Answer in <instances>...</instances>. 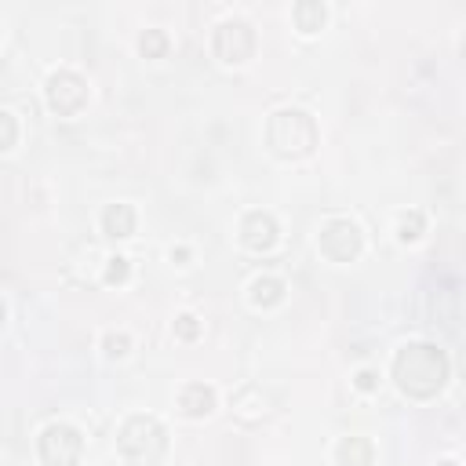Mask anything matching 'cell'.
I'll return each mask as SVG.
<instances>
[{"instance_id":"4fadbf2b","label":"cell","mask_w":466,"mask_h":466,"mask_svg":"<svg viewBox=\"0 0 466 466\" xmlns=\"http://www.w3.org/2000/svg\"><path fill=\"white\" fill-rule=\"evenodd\" d=\"M292 19H296V30L310 37V33H317V30L324 26L328 12H324L321 0H299V5L292 8Z\"/></svg>"},{"instance_id":"ba28073f","label":"cell","mask_w":466,"mask_h":466,"mask_svg":"<svg viewBox=\"0 0 466 466\" xmlns=\"http://www.w3.org/2000/svg\"><path fill=\"white\" fill-rule=\"evenodd\" d=\"M241 241L251 251H270L277 244V219L270 212H248L241 223Z\"/></svg>"},{"instance_id":"7c38bea8","label":"cell","mask_w":466,"mask_h":466,"mask_svg":"<svg viewBox=\"0 0 466 466\" xmlns=\"http://www.w3.org/2000/svg\"><path fill=\"white\" fill-rule=\"evenodd\" d=\"M251 303L259 310H270V306H281L285 303V281L281 277H255L251 281Z\"/></svg>"},{"instance_id":"ffe728a7","label":"cell","mask_w":466,"mask_h":466,"mask_svg":"<svg viewBox=\"0 0 466 466\" xmlns=\"http://www.w3.org/2000/svg\"><path fill=\"white\" fill-rule=\"evenodd\" d=\"M353 387H357L361 394H371V390L379 387V376H376V371H371V368H361L357 376H353Z\"/></svg>"},{"instance_id":"44dd1931","label":"cell","mask_w":466,"mask_h":466,"mask_svg":"<svg viewBox=\"0 0 466 466\" xmlns=\"http://www.w3.org/2000/svg\"><path fill=\"white\" fill-rule=\"evenodd\" d=\"M171 259H178V262H186V259H190V251H186V248H175V251H171Z\"/></svg>"},{"instance_id":"52a82bcc","label":"cell","mask_w":466,"mask_h":466,"mask_svg":"<svg viewBox=\"0 0 466 466\" xmlns=\"http://www.w3.org/2000/svg\"><path fill=\"white\" fill-rule=\"evenodd\" d=\"M317 244H321V255H324V259H332V262H353V259L361 255V248H364V237H361L357 223H350V219H332V223L321 226Z\"/></svg>"},{"instance_id":"5bb4252c","label":"cell","mask_w":466,"mask_h":466,"mask_svg":"<svg viewBox=\"0 0 466 466\" xmlns=\"http://www.w3.org/2000/svg\"><path fill=\"white\" fill-rule=\"evenodd\" d=\"M139 51H142L146 59H164V55H168V33H164V30H146V33L139 37Z\"/></svg>"},{"instance_id":"3957f363","label":"cell","mask_w":466,"mask_h":466,"mask_svg":"<svg viewBox=\"0 0 466 466\" xmlns=\"http://www.w3.org/2000/svg\"><path fill=\"white\" fill-rule=\"evenodd\" d=\"M117 448L132 462H157L168 448V434L153 416H132L117 434Z\"/></svg>"},{"instance_id":"2e32d148","label":"cell","mask_w":466,"mask_h":466,"mask_svg":"<svg viewBox=\"0 0 466 466\" xmlns=\"http://www.w3.org/2000/svg\"><path fill=\"white\" fill-rule=\"evenodd\" d=\"M128 277H132V262H128L124 255H114V259H106V273H103V281H106L110 288L124 285Z\"/></svg>"},{"instance_id":"603a6c76","label":"cell","mask_w":466,"mask_h":466,"mask_svg":"<svg viewBox=\"0 0 466 466\" xmlns=\"http://www.w3.org/2000/svg\"><path fill=\"white\" fill-rule=\"evenodd\" d=\"M437 466H459V462H455V459H444V462H437Z\"/></svg>"},{"instance_id":"8fae6325","label":"cell","mask_w":466,"mask_h":466,"mask_svg":"<svg viewBox=\"0 0 466 466\" xmlns=\"http://www.w3.org/2000/svg\"><path fill=\"white\" fill-rule=\"evenodd\" d=\"M335 459H339V466H371L376 448H371L368 437H343L335 448Z\"/></svg>"},{"instance_id":"30bf717a","label":"cell","mask_w":466,"mask_h":466,"mask_svg":"<svg viewBox=\"0 0 466 466\" xmlns=\"http://www.w3.org/2000/svg\"><path fill=\"white\" fill-rule=\"evenodd\" d=\"M103 233L121 241V237H132L135 233V208L132 205H106L103 212Z\"/></svg>"},{"instance_id":"277c9868","label":"cell","mask_w":466,"mask_h":466,"mask_svg":"<svg viewBox=\"0 0 466 466\" xmlns=\"http://www.w3.org/2000/svg\"><path fill=\"white\" fill-rule=\"evenodd\" d=\"M212 51H215V59L226 62V66H244V62L255 55V30H251L244 19H226V23L215 26Z\"/></svg>"},{"instance_id":"7a4b0ae2","label":"cell","mask_w":466,"mask_h":466,"mask_svg":"<svg viewBox=\"0 0 466 466\" xmlns=\"http://www.w3.org/2000/svg\"><path fill=\"white\" fill-rule=\"evenodd\" d=\"M266 142L277 157L303 160L317 150V124L306 110H277L266 121Z\"/></svg>"},{"instance_id":"5b68a950","label":"cell","mask_w":466,"mask_h":466,"mask_svg":"<svg viewBox=\"0 0 466 466\" xmlns=\"http://www.w3.org/2000/svg\"><path fill=\"white\" fill-rule=\"evenodd\" d=\"M37 452H41V459L48 466H73L80 459V452H84V437L69 423H51V426L41 430Z\"/></svg>"},{"instance_id":"9c48e42d","label":"cell","mask_w":466,"mask_h":466,"mask_svg":"<svg viewBox=\"0 0 466 466\" xmlns=\"http://www.w3.org/2000/svg\"><path fill=\"white\" fill-rule=\"evenodd\" d=\"M178 408L190 416V419H205L215 412V390L205 387V383H190L182 394H178Z\"/></svg>"},{"instance_id":"7402d4cb","label":"cell","mask_w":466,"mask_h":466,"mask_svg":"<svg viewBox=\"0 0 466 466\" xmlns=\"http://www.w3.org/2000/svg\"><path fill=\"white\" fill-rule=\"evenodd\" d=\"M5 317H8V310H5V299H0V328H5Z\"/></svg>"},{"instance_id":"8992f818","label":"cell","mask_w":466,"mask_h":466,"mask_svg":"<svg viewBox=\"0 0 466 466\" xmlns=\"http://www.w3.org/2000/svg\"><path fill=\"white\" fill-rule=\"evenodd\" d=\"M44 91H48L51 114H59V117H77V114L87 106V84H84V77H77L73 69L51 73Z\"/></svg>"},{"instance_id":"6da1fadb","label":"cell","mask_w":466,"mask_h":466,"mask_svg":"<svg viewBox=\"0 0 466 466\" xmlns=\"http://www.w3.org/2000/svg\"><path fill=\"white\" fill-rule=\"evenodd\" d=\"M452 364L437 343H408L394 357V383L412 401H430L448 387Z\"/></svg>"},{"instance_id":"ac0fdd59","label":"cell","mask_w":466,"mask_h":466,"mask_svg":"<svg viewBox=\"0 0 466 466\" xmlns=\"http://www.w3.org/2000/svg\"><path fill=\"white\" fill-rule=\"evenodd\" d=\"M103 350H106V357L121 361V357H128V350H132V339H128L124 332H110V335L103 339Z\"/></svg>"},{"instance_id":"d6986e66","label":"cell","mask_w":466,"mask_h":466,"mask_svg":"<svg viewBox=\"0 0 466 466\" xmlns=\"http://www.w3.org/2000/svg\"><path fill=\"white\" fill-rule=\"evenodd\" d=\"M175 335H178V339H186V343H194V339L201 335V321H197L194 314L175 317Z\"/></svg>"},{"instance_id":"e0dca14e","label":"cell","mask_w":466,"mask_h":466,"mask_svg":"<svg viewBox=\"0 0 466 466\" xmlns=\"http://www.w3.org/2000/svg\"><path fill=\"white\" fill-rule=\"evenodd\" d=\"M15 142H19V121H15V114L0 110V153H8Z\"/></svg>"},{"instance_id":"9a60e30c","label":"cell","mask_w":466,"mask_h":466,"mask_svg":"<svg viewBox=\"0 0 466 466\" xmlns=\"http://www.w3.org/2000/svg\"><path fill=\"white\" fill-rule=\"evenodd\" d=\"M423 230H426L423 212H405V215H401V226H397V237H401L405 244H412V241L423 237Z\"/></svg>"}]
</instances>
